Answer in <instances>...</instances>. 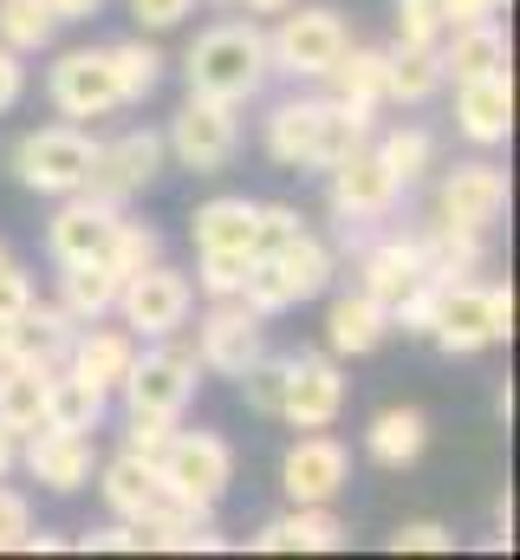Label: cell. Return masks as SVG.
Here are the masks:
<instances>
[{"label":"cell","instance_id":"ffe728a7","mask_svg":"<svg viewBox=\"0 0 520 560\" xmlns=\"http://www.w3.org/2000/svg\"><path fill=\"white\" fill-rule=\"evenodd\" d=\"M456 125L469 143H501L515 131V79L488 72V79H462L456 85Z\"/></svg>","mask_w":520,"mask_h":560},{"label":"cell","instance_id":"ab89813d","mask_svg":"<svg viewBox=\"0 0 520 560\" xmlns=\"http://www.w3.org/2000/svg\"><path fill=\"white\" fill-rule=\"evenodd\" d=\"M150 261H163V235L143 229V222H118L105 268H111V275H137V268H150Z\"/></svg>","mask_w":520,"mask_h":560},{"label":"cell","instance_id":"3957f363","mask_svg":"<svg viewBox=\"0 0 520 560\" xmlns=\"http://www.w3.org/2000/svg\"><path fill=\"white\" fill-rule=\"evenodd\" d=\"M515 332V293L508 287H488V280H442L436 287V319H429V339L449 352V359H469L495 339Z\"/></svg>","mask_w":520,"mask_h":560},{"label":"cell","instance_id":"11a10c76","mask_svg":"<svg viewBox=\"0 0 520 560\" xmlns=\"http://www.w3.org/2000/svg\"><path fill=\"white\" fill-rule=\"evenodd\" d=\"M7 359H13V346H7V319H0V365H7Z\"/></svg>","mask_w":520,"mask_h":560},{"label":"cell","instance_id":"681fc988","mask_svg":"<svg viewBox=\"0 0 520 560\" xmlns=\"http://www.w3.org/2000/svg\"><path fill=\"white\" fill-rule=\"evenodd\" d=\"M26 528H33L26 495H13V489L0 482V548H20V541H26Z\"/></svg>","mask_w":520,"mask_h":560},{"label":"cell","instance_id":"7a4b0ae2","mask_svg":"<svg viewBox=\"0 0 520 560\" xmlns=\"http://www.w3.org/2000/svg\"><path fill=\"white\" fill-rule=\"evenodd\" d=\"M267 33H260L255 20H222V26H209L196 46H189V59H182V79H189V92H202V98H222V105H248L260 85H267Z\"/></svg>","mask_w":520,"mask_h":560},{"label":"cell","instance_id":"6da1fadb","mask_svg":"<svg viewBox=\"0 0 520 560\" xmlns=\"http://www.w3.org/2000/svg\"><path fill=\"white\" fill-rule=\"evenodd\" d=\"M371 131H378V118L352 112L339 98H286L267 118V150L286 170H332L339 156H352L358 143H371Z\"/></svg>","mask_w":520,"mask_h":560},{"label":"cell","instance_id":"277c9868","mask_svg":"<svg viewBox=\"0 0 520 560\" xmlns=\"http://www.w3.org/2000/svg\"><path fill=\"white\" fill-rule=\"evenodd\" d=\"M156 482H163V495H169L176 509L209 515V509L228 495V482H235V450H228L215 430H176L169 450L156 456Z\"/></svg>","mask_w":520,"mask_h":560},{"label":"cell","instance_id":"f35d334b","mask_svg":"<svg viewBox=\"0 0 520 560\" xmlns=\"http://www.w3.org/2000/svg\"><path fill=\"white\" fill-rule=\"evenodd\" d=\"M371 150H378V163H385L390 176L410 189V183L429 170V156H436V138H429V131H416V125H403V131H385V138L371 143Z\"/></svg>","mask_w":520,"mask_h":560},{"label":"cell","instance_id":"9c48e42d","mask_svg":"<svg viewBox=\"0 0 520 560\" xmlns=\"http://www.w3.org/2000/svg\"><path fill=\"white\" fill-rule=\"evenodd\" d=\"M235 112H241V105H222V98H202V92H189V105L169 118V138H163V150H176V163H182V170H196V176H215V170L235 156V143H241Z\"/></svg>","mask_w":520,"mask_h":560},{"label":"cell","instance_id":"816d5d0a","mask_svg":"<svg viewBox=\"0 0 520 560\" xmlns=\"http://www.w3.org/2000/svg\"><path fill=\"white\" fill-rule=\"evenodd\" d=\"M52 13H59V20H98L105 0H52Z\"/></svg>","mask_w":520,"mask_h":560},{"label":"cell","instance_id":"ac0fdd59","mask_svg":"<svg viewBox=\"0 0 520 560\" xmlns=\"http://www.w3.org/2000/svg\"><path fill=\"white\" fill-rule=\"evenodd\" d=\"M345 411V378L332 359H286V392H280V418L293 430H332Z\"/></svg>","mask_w":520,"mask_h":560},{"label":"cell","instance_id":"83f0119b","mask_svg":"<svg viewBox=\"0 0 520 560\" xmlns=\"http://www.w3.org/2000/svg\"><path fill=\"white\" fill-rule=\"evenodd\" d=\"M46 365H26V359H7L0 365V430L7 436H33L46 430Z\"/></svg>","mask_w":520,"mask_h":560},{"label":"cell","instance_id":"603a6c76","mask_svg":"<svg viewBox=\"0 0 520 560\" xmlns=\"http://www.w3.org/2000/svg\"><path fill=\"white\" fill-rule=\"evenodd\" d=\"M130 359H137V339H130V332H111V326H98V319H85V332H72V346H66V372L92 378L105 398L125 385Z\"/></svg>","mask_w":520,"mask_h":560},{"label":"cell","instance_id":"1f68e13d","mask_svg":"<svg viewBox=\"0 0 520 560\" xmlns=\"http://www.w3.org/2000/svg\"><path fill=\"white\" fill-rule=\"evenodd\" d=\"M436 85H442V59H436V46H410V39H397V46L385 52V105H423Z\"/></svg>","mask_w":520,"mask_h":560},{"label":"cell","instance_id":"9a60e30c","mask_svg":"<svg viewBox=\"0 0 520 560\" xmlns=\"http://www.w3.org/2000/svg\"><path fill=\"white\" fill-rule=\"evenodd\" d=\"M326 176H332V215H345V222H385L390 209H397V196H403V183L378 163L371 143H358L352 156H339Z\"/></svg>","mask_w":520,"mask_h":560},{"label":"cell","instance_id":"bcb514c9","mask_svg":"<svg viewBox=\"0 0 520 560\" xmlns=\"http://www.w3.org/2000/svg\"><path fill=\"white\" fill-rule=\"evenodd\" d=\"M33 306V280H26V268L0 248V319H20Z\"/></svg>","mask_w":520,"mask_h":560},{"label":"cell","instance_id":"f546056e","mask_svg":"<svg viewBox=\"0 0 520 560\" xmlns=\"http://www.w3.org/2000/svg\"><path fill=\"white\" fill-rule=\"evenodd\" d=\"M273 255V268L286 280V293H293V306L299 300H319L326 287H332V248L312 235V229H299L293 242H280V248H267Z\"/></svg>","mask_w":520,"mask_h":560},{"label":"cell","instance_id":"e0dca14e","mask_svg":"<svg viewBox=\"0 0 520 560\" xmlns=\"http://www.w3.org/2000/svg\"><path fill=\"white\" fill-rule=\"evenodd\" d=\"M26 469H33V482L39 489H52V495H79L85 482H92V469H98V443L85 436V430H33L26 436Z\"/></svg>","mask_w":520,"mask_h":560},{"label":"cell","instance_id":"b9f144b4","mask_svg":"<svg viewBox=\"0 0 520 560\" xmlns=\"http://www.w3.org/2000/svg\"><path fill=\"white\" fill-rule=\"evenodd\" d=\"M169 436H176V418H156V411H130V430H125V450H130V456L156 463V456L169 450Z\"/></svg>","mask_w":520,"mask_h":560},{"label":"cell","instance_id":"d590c367","mask_svg":"<svg viewBox=\"0 0 520 560\" xmlns=\"http://www.w3.org/2000/svg\"><path fill=\"white\" fill-rule=\"evenodd\" d=\"M52 33H59L52 0H0V46H13L20 59L26 52H46Z\"/></svg>","mask_w":520,"mask_h":560},{"label":"cell","instance_id":"60d3db41","mask_svg":"<svg viewBox=\"0 0 520 560\" xmlns=\"http://www.w3.org/2000/svg\"><path fill=\"white\" fill-rule=\"evenodd\" d=\"M241 392H248V405H255V411L280 418V392H286V359H267V352H260L255 365L241 372Z\"/></svg>","mask_w":520,"mask_h":560},{"label":"cell","instance_id":"4dcf8cb0","mask_svg":"<svg viewBox=\"0 0 520 560\" xmlns=\"http://www.w3.org/2000/svg\"><path fill=\"white\" fill-rule=\"evenodd\" d=\"M326 79H332V98H339V105L378 118V105H385V52H378V46H345Z\"/></svg>","mask_w":520,"mask_h":560},{"label":"cell","instance_id":"5b68a950","mask_svg":"<svg viewBox=\"0 0 520 560\" xmlns=\"http://www.w3.org/2000/svg\"><path fill=\"white\" fill-rule=\"evenodd\" d=\"M92 150H98V138H85L79 125H46L13 143V176L39 196H79L92 176Z\"/></svg>","mask_w":520,"mask_h":560},{"label":"cell","instance_id":"8992f818","mask_svg":"<svg viewBox=\"0 0 520 560\" xmlns=\"http://www.w3.org/2000/svg\"><path fill=\"white\" fill-rule=\"evenodd\" d=\"M345 46H352V33L332 7H306V13L280 7V26L267 33V66L286 79H326Z\"/></svg>","mask_w":520,"mask_h":560},{"label":"cell","instance_id":"8fae6325","mask_svg":"<svg viewBox=\"0 0 520 560\" xmlns=\"http://www.w3.org/2000/svg\"><path fill=\"white\" fill-rule=\"evenodd\" d=\"M156 170H163V138H156V131H125V138H111V143L92 150L85 196L125 209L130 196H143V189L156 183Z\"/></svg>","mask_w":520,"mask_h":560},{"label":"cell","instance_id":"d6986e66","mask_svg":"<svg viewBox=\"0 0 520 560\" xmlns=\"http://www.w3.org/2000/svg\"><path fill=\"white\" fill-rule=\"evenodd\" d=\"M260 555H332L345 548V522L326 509V502H293L286 515H273L255 535Z\"/></svg>","mask_w":520,"mask_h":560},{"label":"cell","instance_id":"5bb4252c","mask_svg":"<svg viewBox=\"0 0 520 560\" xmlns=\"http://www.w3.org/2000/svg\"><path fill=\"white\" fill-rule=\"evenodd\" d=\"M118 209L111 202H98V196H59V215L46 222V248H52V261L59 268H72V261H105L111 255V235H118Z\"/></svg>","mask_w":520,"mask_h":560},{"label":"cell","instance_id":"484cf974","mask_svg":"<svg viewBox=\"0 0 520 560\" xmlns=\"http://www.w3.org/2000/svg\"><path fill=\"white\" fill-rule=\"evenodd\" d=\"M98 489H105V502H111V515L118 522H143V515H156L169 495H163V482H156V463H143V456H118V463H105L98 469Z\"/></svg>","mask_w":520,"mask_h":560},{"label":"cell","instance_id":"9f6ffc18","mask_svg":"<svg viewBox=\"0 0 520 560\" xmlns=\"http://www.w3.org/2000/svg\"><path fill=\"white\" fill-rule=\"evenodd\" d=\"M215 7H235V0H215Z\"/></svg>","mask_w":520,"mask_h":560},{"label":"cell","instance_id":"30bf717a","mask_svg":"<svg viewBox=\"0 0 520 560\" xmlns=\"http://www.w3.org/2000/svg\"><path fill=\"white\" fill-rule=\"evenodd\" d=\"M46 92H52L59 118H72V125L111 118V112L125 105V98H118V79H111V59H105V46L59 52V66H52V79H46Z\"/></svg>","mask_w":520,"mask_h":560},{"label":"cell","instance_id":"f1b7e54d","mask_svg":"<svg viewBox=\"0 0 520 560\" xmlns=\"http://www.w3.org/2000/svg\"><path fill=\"white\" fill-rule=\"evenodd\" d=\"M423 443H429V418L416 411V405H390L371 418L365 430V450H371V463H385V469H410L416 456H423Z\"/></svg>","mask_w":520,"mask_h":560},{"label":"cell","instance_id":"8d00e7d4","mask_svg":"<svg viewBox=\"0 0 520 560\" xmlns=\"http://www.w3.org/2000/svg\"><path fill=\"white\" fill-rule=\"evenodd\" d=\"M105 59H111V79H118V98H125V105H143V98L163 85V52L143 46V39H118V46H105Z\"/></svg>","mask_w":520,"mask_h":560},{"label":"cell","instance_id":"db71d44e","mask_svg":"<svg viewBox=\"0 0 520 560\" xmlns=\"http://www.w3.org/2000/svg\"><path fill=\"white\" fill-rule=\"evenodd\" d=\"M7 469H13V436L0 430V482H7Z\"/></svg>","mask_w":520,"mask_h":560},{"label":"cell","instance_id":"c3c4849f","mask_svg":"<svg viewBox=\"0 0 520 560\" xmlns=\"http://www.w3.org/2000/svg\"><path fill=\"white\" fill-rule=\"evenodd\" d=\"M130 13H137V26L163 33V26H182L196 13V0H130Z\"/></svg>","mask_w":520,"mask_h":560},{"label":"cell","instance_id":"f6af8a7d","mask_svg":"<svg viewBox=\"0 0 520 560\" xmlns=\"http://www.w3.org/2000/svg\"><path fill=\"white\" fill-rule=\"evenodd\" d=\"M248 261L255 255H202V293L209 300H222V293H241V275H248Z\"/></svg>","mask_w":520,"mask_h":560},{"label":"cell","instance_id":"74e56055","mask_svg":"<svg viewBox=\"0 0 520 560\" xmlns=\"http://www.w3.org/2000/svg\"><path fill=\"white\" fill-rule=\"evenodd\" d=\"M137 535H143V548H169V555H189V548H222V541L202 528V515H196V509H176V502H163L156 515H143V522H137Z\"/></svg>","mask_w":520,"mask_h":560},{"label":"cell","instance_id":"836d02e7","mask_svg":"<svg viewBox=\"0 0 520 560\" xmlns=\"http://www.w3.org/2000/svg\"><path fill=\"white\" fill-rule=\"evenodd\" d=\"M118 287L125 275H111L105 261H72L66 275H59V306L85 326V319H105L111 306H118Z\"/></svg>","mask_w":520,"mask_h":560},{"label":"cell","instance_id":"f907efd6","mask_svg":"<svg viewBox=\"0 0 520 560\" xmlns=\"http://www.w3.org/2000/svg\"><path fill=\"white\" fill-rule=\"evenodd\" d=\"M20 92H26V66H20V52H13V46H0V118L20 105Z\"/></svg>","mask_w":520,"mask_h":560},{"label":"cell","instance_id":"4fadbf2b","mask_svg":"<svg viewBox=\"0 0 520 560\" xmlns=\"http://www.w3.org/2000/svg\"><path fill=\"white\" fill-rule=\"evenodd\" d=\"M508 215V170H495V163H456L449 176H442V189H436V222H456V229H475V235H488L495 222Z\"/></svg>","mask_w":520,"mask_h":560},{"label":"cell","instance_id":"7c38bea8","mask_svg":"<svg viewBox=\"0 0 520 560\" xmlns=\"http://www.w3.org/2000/svg\"><path fill=\"white\" fill-rule=\"evenodd\" d=\"M260 352V313L241 300V293H222V300H209V313H202V339H196V359L209 365V372H222V378H241L248 365H255Z\"/></svg>","mask_w":520,"mask_h":560},{"label":"cell","instance_id":"e575fe53","mask_svg":"<svg viewBox=\"0 0 520 560\" xmlns=\"http://www.w3.org/2000/svg\"><path fill=\"white\" fill-rule=\"evenodd\" d=\"M423 242V261H429V275L436 280H469L482 268V235L475 229H456V222H436L429 235H416Z\"/></svg>","mask_w":520,"mask_h":560},{"label":"cell","instance_id":"7dc6e473","mask_svg":"<svg viewBox=\"0 0 520 560\" xmlns=\"http://www.w3.org/2000/svg\"><path fill=\"white\" fill-rule=\"evenodd\" d=\"M79 548H85V555H143V535H137L130 522H111V528H92Z\"/></svg>","mask_w":520,"mask_h":560},{"label":"cell","instance_id":"d4e9b609","mask_svg":"<svg viewBox=\"0 0 520 560\" xmlns=\"http://www.w3.org/2000/svg\"><path fill=\"white\" fill-rule=\"evenodd\" d=\"M72 332H79V319L52 300V306H26L20 319H7V346H13V359H26V365H66V346H72Z\"/></svg>","mask_w":520,"mask_h":560},{"label":"cell","instance_id":"4316f807","mask_svg":"<svg viewBox=\"0 0 520 560\" xmlns=\"http://www.w3.org/2000/svg\"><path fill=\"white\" fill-rule=\"evenodd\" d=\"M196 255H260L255 248V202L248 196H215L196 209Z\"/></svg>","mask_w":520,"mask_h":560},{"label":"cell","instance_id":"2e32d148","mask_svg":"<svg viewBox=\"0 0 520 560\" xmlns=\"http://www.w3.org/2000/svg\"><path fill=\"white\" fill-rule=\"evenodd\" d=\"M345 476H352V456H345V443L326 436V430H306V436L286 450V463H280L286 502H332V495L345 489Z\"/></svg>","mask_w":520,"mask_h":560},{"label":"cell","instance_id":"cb8c5ba5","mask_svg":"<svg viewBox=\"0 0 520 560\" xmlns=\"http://www.w3.org/2000/svg\"><path fill=\"white\" fill-rule=\"evenodd\" d=\"M385 339H390V306H385V300H371L365 287L332 300V319H326V346H332L339 359H365V352H378Z\"/></svg>","mask_w":520,"mask_h":560},{"label":"cell","instance_id":"d6a6232c","mask_svg":"<svg viewBox=\"0 0 520 560\" xmlns=\"http://www.w3.org/2000/svg\"><path fill=\"white\" fill-rule=\"evenodd\" d=\"M46 423H52V430H85V436H92V430L105 423V392H98L92 378L52 365V378H46Z\"/></svg>","mask_w":520,"mask_h":560},{"label":"cell","instance_id":"f5cc1de1","mask_svg":"<svg viewBox=\"0 0 520 560\" xmlns=\"http://www.w3.org/2000/svg\"><path fill=\"white\" fill-rule=\"evenodd\" d=\"M235 7H248V13H280V7H293V0H235Z\"/></svg>","mask_w":520,"mask_h":560},{"label":"cell","instance_id":"ba28073f","mask_svg":"<svg viewBox=\"0 0 520 560\" xmlns=\"http://www.w3.org/2000/svg\"><path fill=\"white\" fill-rule=\"evenodd\" d=\"M189 306H196L189 275H176V268H163V261L125 275V287H118V313H125V326L137 339H169V332H182V326H189Z\"/></svg>","mask_w":520,"mask_h":560},{"label":"cell","instance_id":"44dd1931","mask_svg":"<svg viewBox=\"0 0 520 560\" xmlns=\"http://www.w3.org/2000/svg\"><path fill=\"white\" fill-rule=\"evenodd\" d=\"M436 59H442V79H488V72H508V33L501 20H469V26H449V39H436Z\"/></svg>","mask_w":520,"mask_h":560},{"label":"cell","instance_id":"7402d4cb","mask_svg":"<svg viewBox=\"0 0 520 560\" xmlns=\"http://www.w3.org/2000/svg\"><path fill=\"white\" fill-rule=\"evenodd\" d=\"M358 287L371 293V300H385V306H397L410 287H423L429 275V261H423V242L416 235H390V242H378V248H365V261H358Z\"/></svg>","mask_w":520,"mask_h":560},{"label":"cell","instance_id":"52a82bcc","mask_svg":"<svg viewBox=\"0 0 520 560\" xmlns=\"http://www.w3.org/2000/svg\"><path fill=\"white\" fill-rule=\"evenodd\" d=\"M196 378H202V359L189 352V346H176V332L169 339H156L150 352H137L125 372V405L130 411H156V418H182V405L196 398Z\"/></svg>","mask_w":520,"mask_h":560},{"label":"cell","instance_id":"ee69618b","mask_svg":"<svg viewBox=\"0 0 520 560\" xmlns=\"http://www.w3.org/2000/svg\"><path fill=\"white\" fill-rule=\"evenodd\" d=\"M456 541H449V528L442 522H403L397 535H390V555H449Z\"/></svg>","mask_w":520,"mask_h":560},{"label":"cell","instance_id":"7bdbcfd3","mask_svg":"<svg viewBox=\"0 0 520 560\" xmlns=\"http://www.w3.org/2000/svg\"><path fill=\"white\" fill-rule=\"evenodd\" d=\"M306 222H299V209H286V202H255V248H280V242H293Z\"/></svg>","mask_w":520,"mask_h":560}]
</instances>
